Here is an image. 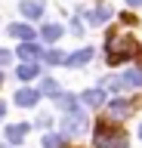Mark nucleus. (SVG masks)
<instances>
[{
	"label": "nucleus",
	"instance_id": "nucleus-1",
	"mask_svg": "<svg viewBox=\"0 0 142 148\" xmlns=\"http://www.w3.org/2000/svg\"><path fill=\"white\" fill-rule=\"evenodd\" d=\"M105 49H108V65H121V62H127V59L136 56L139 43H136L130 34H111Z\"/></svg>",
	"mask_w": 142,
	"mask_h": 148
},
{
	"label": "nucleus",
	"instance_id": "nucleus-2",
	"mask_svg": "<svg viewBox=\"0 0 142 148\" xmlns=\"http://www.w3.org/2000/svg\"><path fill=\"white\" fill-rule=\"evenodd\" d=\"M86 130V114L80 105H74L71 111H65V120H62V133L65 136H80Z\"/></svg>",
	"mask_w": 142,
	"mask_h": 148
},
{
	"label": "nucleus",
	"instance_id": "nucleus-3",
	"mask_svg": "<svg viewBox=\"0 0 142 148\" xmlns=\"http://www.w3.org/2000/svg\"><path fill=\"white\" fill-rule=\"evenodd\" d=\"M96 148H127V136L108 130L105 123H99L96 127Z\"/></svg>",
	"mask_w": 142,
	"mask_h": 148
},
{
	"label": "nucleus",
	"instance_id": "nucleus-4",
	"mask_svg": "<svg viewBox=\"0 0 142 148\" xmlns=\"http://www.w3.org/2000/svg\"><path fill=\"white\" fill-rule=\"evenodd\" d=\"M130 99H111L108 102V114H111V117H127V114H130Z\"/></svg>",
	"mask_w": 142,
	"mask_h": 148
},
{
	"label": "nucleus",
	"instance_id": "nucleus-5",
	"mask_svg": "<svg viewBox=\"0 0 142 148\" xmlns=\"http://www.w3.org/2000/svg\"><path fill=\"white\" fill-rule=\"evenodd\" d=\"M40 92L37 90H19L16 92V105H22V108H31V105H37Z\"/></svg>",
	"mask_w": 142,
	"mask_h": 148
},
{
	"label": "nucleus",
	"instance_id": "nucleus-6",
	"mask_svg": "<svg viewBox=\"0 0 142 148\" xmlns=\"http://www.w3.org/2000/svg\"><path fill=\"white\" fill-rule=\"evenodd\" d=\"M90 59H93V49H90V46H86V49H77L74 56H65V62L71 65V68H80V65H86Z\"/></svg>",
	"mask_w": 142,
	"mask_h": 148
},
{
	"label": "nucleus",
	"instance_id": "nucleus-7",
	"mask_svg": "<svg viewBox=\"0 0 142 148\" xmlns=\"http://www.w3.org/2000/svg\"><path fill=\"white\" fill-rule=\"evenodd\" d=\"M25 130H28V123H10V127H6V139H10L12 145H22Z\"/></svg>",
	"mask_w": 142,
	"mask_h": 148
},
{
	"label": "nucleus",
	"instance_id": "nucleus-8",
	"mask_svg": "<svg viewBox=\"0 0 142 148\" xmlns=\"http://www.w3.org/2000/svg\"><path fill=\"white\" fill-rule=\"evenodd\" d=\"M80 99H84V105L96 108V105H102V102H105V90H84V92H80Z\"/></svg>",
	"mask_w": 142,
	"mask_h": 148
},
{
	"label": "nucleus",
	"instance_id": "nucleus-9",
	"mask_svg": "<svg viewBox=\"0 0 142 148\" xmlns=\"http://www.w3.org/2000/svg\"><path fill=\"white\" fill-rule=\"evenodd\" d=\"M19 56H22V59H25V62H34V59H37V56H40V46L34 43V40H25V43L19 46Z\"/></svg>",
	"mask_w": 142,
	"mask_h": 148
},
{
	"label": "nucleus",
	"instance_id": "nucleus-10",
	"mask_svg": "<svg viewBox=\"0 0 142 148\" xmlns=\"http://www.w3.org/2000/svg\"><path fill=\"white\" fill-rule=\"evenodd\" d=\"M10 34L19 37V40H34V28L31 25H22V22H16V25H10Z\"/></svg>",
	"mask_w": 142,
	"mask_h": 148
},
{
	"label": "nucleus",
	"instance_id": "nucleus-11",
	"mask_svg": "<svg viewBox=\"0 0 142 148\" xmlns=\"http://www.w3.org/2000/svg\"><path fill=\"white\" fill-rule=\"evenodd\" d=\"M117 83L121 86H142V71L139 68H130V71H123V77Z\"/></svg>",
	"mask_w": 142,
	"mask_h": 148
},
{
	"label": "nucleus",
	"instance_id": "nucleus-12",
	"mask_svg": "<svg viewBox=\"0 0 142 148\" xmlns=\"http://www.w3.org/2000/svg\"><path fill=\"white\" fill-rule=\"evenodd\" d=\"M22 12L28 18H37L40 12H43V3H40V0H22Z\"/></svg>",
	"mask_w": 142,
	"mask_h": 148
},
{
	"label": "nucleus",
	"instance_id": "nucleus-13",
	"mask_svg": "<svg viewBox=\"0 0 142 148\" xmlns=\"http://www.w3.org/2000/svg\"><path fill=\"white\" fill-rule=\"evenodd\" d=\"M56 105L62 111H71L77 105V96H71V92H56Z\"/></svg>",
	"mask_w": 142,
	"mask_h": 148
},
{
	"label": "nucleus",
	"instance_id": "nucleus-14",
	"mask_svg": "<svg viewBox=\"0 0 142 148\" xmlns=\"http://www.w3.org/2000/svg\"><path fill=\"white\" fill-rule=\"evenodd\" d=\"M22 77V80H31V77H37L40 74V68H37V62H25V65H19V71H16Z\"/></svg>",
	"mask_w": 142,
	"mask_h": 148
},
{
	"label": "nucleus",
	"instance_id": "nucleus-15",
	"mask_svg": "<svg viewBox=\"0 0 142 148\" xmlns=\"http://www.w3.org/2000/svg\"><path fill=\"white\" fill-rule=\"evenodd\" d=\"M59 37H62V25H56V22L53 25H43V40L47 43H56Z\"/></svg>",
	"mask_w": 142,
	"mask_h": 148
},
{
	"label": "nucleus",
	"instance_id": "nucleus-16",
	"mask_svg": "<svg viewBox=\"0 0 142 148\" xmlns=\"http://www.w3.org/2000/svg\"><path fill=\"white\" fill-rule=\"evenodd\" d=\"M108 18H111V6H99L93 16H90V22H93V25H102V22H108Z\"/></svg>",
	"mask_w": 142,
	"mask_h": 148
},
{
	"label": "nucleus",
	"instance_id": "nucleus-17",
	"mask_svg": "<svg viewBox=\"0 0 142 148\" xmlns=\"http://www.w3.org/2000/svg\"><path fill=\"white\" fill-rule=\"evenodd\" d=\"M43 148H65V139L56 136V133H47L43 136Z\"/></svg>",
	"mask_w": 142,
	"mask_h": 148
},
{
	"label": "nucleus",
	"instance_id": "nucleus-18",
	"mask_svg": "<svg viewBox=\"0 0 142 148\" xmlns=\"http://www.w3.org/2000/svg\"><path fill=\"white\" fill-rule=\"evenodd\" d=\"M47 62H49V65H62V62H65V53H59V49H49V53H47Z\"/></svg>",
	"mask_w": 142,
	"mask_h": 148
},
{
	"label": "nucleus",
	"instance_id": "nucleus-19",
	"mask_svg": "<svg viewBox=\"0 0 142 148\" xmlns=\"http://www.w3.org/2000/svg\"><path fill=\"white\" fill-rule=\"evenodd\" d=\"M40 92H47V96H56V92H59L56 80H43V86H40Z\"/></svg>",
	"mask_w": 142,
	"mask_h": 148
},
{
	"label": "nucleus",
	"instance_id": "nucleus-20",
	"mask_svg": "<svg viewBox=\"0 0 142 148\" xmlns=\"http://www.w3.org/2000/svg\"><path fill=\"white\" fill-rule=\"evenodd\" d=\"M0 65H10V49H0Z\"/></svg>",
	"mask_w": 142,
	"mask_h": 148
},
{
	"label": "nucleus",
	"instance_id": "nucleus-21",
	"mask_svg": "<svg viewBox=\"0 0 142 148\" xmlns=\"http://www.w3.org/2000/svg\"><path fill=\"white\" fill-rule=\"evenodd\" d=\"M3 114H6V102L0 99V117H3Z\"/></svg>",
	"mask_w": 142,
	"mask_h": 148
},
{
	"label": "nucleus",
	"instance_id": "nucleus-22",
	"mask_svg": "<svg viewBox=\"0 0 142 148\" xmlns=\"http://www.w3.org/2000/svg\"><path fill=\"white\" fill-rule=\"evenodd\" d=\"M130 6H142V0H130Z\"/></svg>",
	"mask_w": 142,
	"mask_h": 148
},
{
	"label": "nucleus",
	"instance_id": "nucleus-23",
	"mask_svg": "<svg viewBox=\"0 0 142 148\" xmlns=\"http://www.w3.org/2000/svg\"><path fill=\"white\" fill-rule=\"evenodd\" d=\"M0 83H3V74H0Z\"/></svg>",
	"mask_w": 142,
	"mask_h": 148
},
{
	"label": "nucleus",
	"instance_id": "nucleus-24",
	"mask_svg": "<svg viewBox=\"0 0 142 148\" xmlns=\"http://www.w3.org/2000/svg\"><path fill=\"white\" fill-rule=\"evenodd\" d=\"M139 136H142V127H139Z\"/></svg>",
	"mask_w": 142,
	"mask_h": 148
}]
</instances>
